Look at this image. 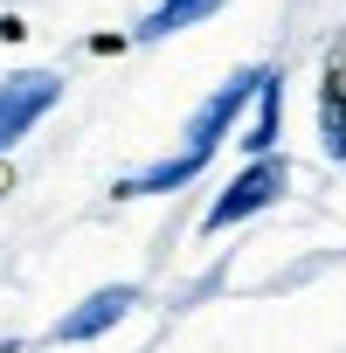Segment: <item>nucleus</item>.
I'll return each instance as SVG.
<instances>
[{
    "instance_id": "f257e3e1",
    "label": "nucleus",
    "mask_w": 346,
    "mask_h": 353,
    "mask_svg": "<svg viewBox=\"0 0 346 353\" xmlns=\"http://www.w3.org/2000/svg\"><path fill=\"white\" fill-rule=\"evenodd\" d=\"M284 181H291V166L270 152V159H250L243 173H236V181H229V194L201 215V229L215 236V229H229V222H243V215H256V208H270L277 194H284Z\"/></svg>"
},
{
    "instance_id": "f03ea898",
    "label": "nucleus",
    "mask_w": 346,
    "mask_h": 353,
    "mask_svg": "<svg viewBox=\"0 0 346 353\" xmlns=\"http://www.w3.org/2000/svg\"><path fill=\"white\" fill-rule=\"evenodd\" d=\"M56 97H63V83H56L49 70H21V77L0 83V152H8L14 139H28L35 118H49Z\"/></svg>"
},
{
    "instance_id": "7ed1b4c3",
    "label": "nucleus",
    "mask_w": 346,
    "mask_h": 353,
    "mask_svg": "<svg viewBox=\"0 0 346 353\" xmlns=\"http://www.w3.org/2000/svg\"><path fill=\"white\" fill-rule=\"evenodd\" d=\"M263 77H270V70H236V77H229V83H222V90H215V97H208V104L194 111V125H187V145H194L201 159H215L222 132H229V125L243 118V104H250V97L263 90Z\"/></svg>"
},
{
    "instance_id": "20e7f679",
    "label": "nucleus",
    "mask_w": 346,
    "mask_h": 353,
    "mask_svg": "<svg viewBox=\"0 0 346 353\" xmlns=\"http://www.w3.org/2000/svg\"><path fill=\"white\" fill-rule=\"evenodd\" d=\"M132 305H139V291H132V284H104V291H90L77 312H63V319L49 325V339H56V346H83V339L111 332V325H118Z\"/></svg>"
},
{
    "instance_id": "39448f33",
    "label": "nucleus",
    "mask_w": 346,
    "mask_h": 353,
    "mask_svg": "<svg viewBox=\"0 0 346 353\" xmlns=\"http://www.w3.org/2000/svg\"><path fill=\"white\" fill-rule=\"evenodd\" d=\"M201 166H208V159H201V152L187 145L181 159H152L145 173H132V181H118V194H166V188H187L194 173H201Z\"/></svg>"
},
{
    "instance_id": "423d86ee",
    "label": "nucleus",
    "mask_w": 346,
    "mask_h": 353,
    "mask_svg": "<svg viewBox=\"0 0 346 353\" xmlns=\"http://www.w3.org/2000/svg\"><path fill=\"white\" fill-rule=\"evenodd\" d=\"M277 97H284V83H277V70H270L263 90H256V125H250V139H243L256 159H270V145H277Z\"/></svg>"
},
{
    "instance_id": "0eeeda50",
    "label": "nucleus",
    "mask_w": 346,
    "mask_h": 353,
    "mask_svg": "<svg viewBox=\"0 0 346 353\" xmlns=\"http://www.w3.org/2000/svg\"><path fill=\"white\" fill-rule=\"evenodd\" d=\"M318 125H325V152H332V159H346V83H339V70L325 77V97H318Z\"/></svg>"
},
{
    "instance_id": "6e6552de",
    "label": "nucleus",
    "mask_w": 346,
    "mask_h": 353,
    "mask_svg": "<svg viewBox=\"0 0 346 353\" xmlns=\"http://www.w3.org/2000/svg\"><path fill=\"white\" fill-rule=\"evenodd\" d=\"M222 0H159V8L145 14V35H173V28H187V21H201V14H215Z\"/></svg>"
}]
</instances>
